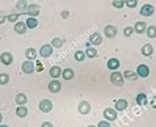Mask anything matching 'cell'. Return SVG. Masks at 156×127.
<instances>
[{
  "label": "cell",
  "mask_w": 156,
  "mask_h": 127,
  "mask_svg": "<svg viewBox=\"0 0 156 127\" xmlns=\"http://www.w3.org/2000/svg\"><path fill=\"white\" fill-rule=\"evenodd\" d=\"M151 106L154 109H156V96H154V97L151 98Z\"/></svg>",
  "instance_id": "cell-41"
},
{
  "label": "cell",
  "mask_w": 156,
  "mask_h": 127,
  "mask_svg": "<svg viewBox=\"0 0 156 127\" xmlns=\"http://www.w3.org/2000/svg\"><path fill=\"white\" fill-rule=\"evenodd\" d=\"M97 127H112V126H110V123H109V121H101V122L98 123Z\"/></svg>",
  "instance_id": "cell-37"
},
{
  "label": "cell",
  "mask_w": 156,
  "mask_h": 127,
  "mask_svg": "<svg viewBox=\"0 0 156 127\" xmlns=\"http://www.w3.org/2000/svg\"><path fill=\"white\" fill-rule=\"evenodd\" d=\"M136 75H138V77L147 79L150 76V67L147 64H139L136 68Z\"/></svg>",
  "instance_id": "cell-4"
},
{
  "label": "cell",
  "mask_w": 156,
  "mask_h": 127,
  "mask_svg": "<svg viewBox=\"0 0 156 127\" xmlns=\"http://www.w3.org/2000/svg\"><path fill=\"white\" fill-rule=\"evenodd\" d=\"M134 33V28L133 26H126V28L123 29V36L125 37H131Z\"/></svg>",
  "instance_id": "cell-35"
},
{
  "label": "cell",
  "mask_w": 156,
  "mask_h": 127,
  "mask_svg": "<svg viewBox=\"0 0 156 127\" xmlns=\"http://www.w3.org/2000/svg\"><path fill=\"white\" fill-rule=\"evenodd\" d=\"M49 92H51V93H59L60 90H62V83L58 81L57 79H54L53 81L49 83Z\"/></svg>",
  "instance_id": "cell-8"
},
{
  "label": "cell",
  "mask_w": 156,
  "mask_h": 127,
  "mask_svg": "<svg viewBox=\"0 0 156 127\" xmlns=\"http://www.w3.org/2000/svg\"><path fill=\"white\" fill-rule=\"evenodd\" d=\"M41 127H54V126H53L51 122H43V123L41 125Z\"/></svg>",
  "instance_id": "cell-42"
},
{
  "label": "cell",
  "mask_w": 156,
  "mask_h": 127,
  "mask_svg": "<svg viewBox=\"0 0 156 127\" xmlns=\"http://www.w3.org/2000/svg\"><path fill=\"white\" fill-rule=\"evenodd\" d=\"M127 106H129V102H127V100H125V98H121L118 101H115V110L117 111L126 110Z\"/></svg>",
  "instance_id": "cell-17"
},
{
  "label": "cell",
  "mask_w": 156,
  "mask_h": 127,
  "mask_svg": "<svg viewBox=\"0 0 156 127\" xmlns=\"http://www.w3.org/2000/svg\"><path fill=\"white\" fill-rule=\"evenodd\" d=\"M21 69H23L24 73L30 75V73H33L36 71V63H33V60H25L23 65H21Z\"/></svg>",
  "instance_id": "cell-3"
},
{
  "label": "cell",
  "mask_w": 156,
  "mask_h": 127,
  "mask_svg": "<svg viewBox=\"0 0 156 127\" xmlns=\"http://www.w3.org/2000/svg\"><path fill=\"white\" fill-rule=\"evenodd\" d=\"M25 56H27L28 60H34L37 58V50L33 49V47H29V49H27V51H25Z\"/></svg>",
  "instance_id": "cell-22"
},
{
  "label": "cell",
  "mask_w": 156,
  "mask_h": 127,
  "mask_svg": "<svg viewBox=\"0 0 156 127\" xmlns=\"http://www.w3.org/2000/svg\"><path fill=\"white\" fill-rule=\"evenodd\" d=\"M2 121H3V114L0 113V123H2Z\"/></svg>",
  "instance_id": "cell-43"
},
{
  "label": "cell",
  "mask_w": 156,
  "mask_h": 127,
  "mask_svg": "<svg viewBox=\"0 0 156 127\" xmlns=\"http://www.w3.org/2000/svg\"><path fill=\"white\" fill-rule=\"evenodd\" d=\"M25 24H27V28H28V29H36L37 26H38V20L36 19V17L28 16L27 21H25Z\"/></svg>",
  "instance_id": "cell-21"
},
{
  "label": "cell",
  "mask_w": 156,
  "mask_h": 127,
  "mask_svg": "<svg viewBox=\"0 0 156 127\" xmlns=\"http://www.w3.org/2000/svg\"><path fill=\"white\" fill-rule=\"evenodd\" d=\"M20 15H23V13H12V15H8L7 16V21H9V23H15V21L19 20Z\"/></svg>",
  "instance_id": "cell-34"
},
{
  "label": "cell",
  "mask_w": 156,
  "mask_h": 127,
  "mask_svg": "<svg viewBox=\"0 0 156 127\" xmlns=\"http://www.w3.org/2000/svg\"><path fill=\"white\" fill-rule=\"evenodd\" d=\"M125 4L127 8H135L138 5V0H125Z\"/></svg>",
  "instance_id": "cell-36"
},
{
  "label": "cell",
  "mask_w": 156,
  "mask_h": 127,
  "mask_svg": "<svg viewBox=\"0 0 156 127\" xmlns=\"http://www.w3.org/2000/svg\"><path fill=\"white\" fill-rule=\"evenodd\" d=\"M25 13L30 17H37L41 13V7L38 5V4H30V5H28L27 12Z\"/></svg>",
  "instance_id": "cell-5"
},
{
  "label": "cell",
  "mask_w": 156,
  "mask_h": 127,
  "mask_svg": "<svg viewBox=\"0 0 156 127\" xmlns=\"http://www.w3.org/2000/svg\"><path fill=\"white\" fill-rule=\"evenodd\" d=\"M85 55L88 56V58L93 59V58H96V56H97V50L94 49V47L89 46V47H87V50H85Z\"/></svg>",
  "instance_id": "cell-29"
},
{
  "label": "cell",
  "mask_w": 156,
  "mask_h": 127,
  "mask_svg": "<svg viewBox=\"0 0 156 127\" xmlns=\"http://www.w3.org/2000/svg\"><path fill=\"white\" fill-rule=\"evenodd\" d=\"M16 8H17V11H20V13H25L27 12V8H28L27 0H19L16 4Z\"/></svg>",
  "instance_id": "cell-24"
},
{
  "label": "cell",
  "mask_w": 156,
  "mask_h": 127,
  "mask_svg": "<svg viewBox=\"0 0 156 127\" xmlns=\"http://www.w3.org/2000/svg\"><path fill=\"white\" fill-rule=\"evenodd\" d=\"M89 43L92 46H98V45H101L102 43V37L100 36L98 33H92L89 36Z\"/></svg>",
  "instance_id": "cell-13"
},
{
  "label": "cell",
  "mask_w": 156,
  "mask_h": 127,
  "mask_svg": "<svg viewBox=\"0 0 156 127\" xmlns=\"http://www.w3.org/2000/svg\"><path fill=\"white\" fill-rule=\"evenodd\" d=\"M88 127H96V126H92V125H90V126H88Z\"/></svg>",
  "instance_id": "cell-45"
},
{
  "label": "cell",
  "mask_w": 156,
  "mask_h": 127,
  "mask_svg": "<svg viewBox=\"0 0 156 127\" xmlns=\"http://www.w3.org/2000/svg\"><path fill=\"white\" fill-rule=\"evenodd\" d=\"M40 55L42 58H49L53 55V46L51 45H43L40 49Z\"/></svg>",
  "instance_id": "cell-11"
},
{
  "label": "cell",
  "mask_w": 156,
  "mask_h": 127,
  "mask_svg": "<svg viewBox=\"0 0 156 127\" xmlns=\"http://www.w3.org/2000/svg\"><path fill=\"white\" fill-rule=\"evenodd\" d=\"M49 73H50V76L53 79H58V77L62 76V68H60L59 65H53V67L50 68Z\"/></svg>",
  "instance_id": "cell-18"
},
{
  "label": "cell",
  "mask_w": 156,
  "mask_h": 127,
  "mask_svg": "<svg viewBox=\"0 0 156 127\" xmlns=\"http://www.w3.org/2000/svg\"><path fill=\"white\" fill-rule=\"evenodd\" d=\"M119 60L117 59V58H110L109 60H108V63H106V67L110 69V71H117V69L119 68Z\"/></svg>",
  "instance_id": "cell-14"
},
{
  "label": "cell",
  "mask_w": 156,
  "mask_h": 127,
  "mask_svg": "<svg viewBox=\"0 0 156 127\" xmlns=\"http://www.w3.org/2000/svg\"><path fill=\"white\" fill-rule=\"evenodd\" d=\"M27 24L24 23V21H17L15 24V32L17 34H25L27 33Z\"/></svg>",
  "instance_id": "cell-15"
},
{
  "label": "cell",
  "mask_w": 156,
  "mask_h": 127,
  "mask_svg": "<svg viewBox=\"0 0 156 127\" xmlns=\"http://www.w3.org/2000/svg\"><path fill=\"white\" fill-rule=\"evenodd\" d=\"M63 43H64V41L62 38H58V37H55V38H53L51 39V46L53 47H55V49H60V47L63 46Z\"/></svg>",
  "instance_id": "cell-31"
},
{
  "label": "cell",
  "mask_w": 156,
  "mask_h": 127,
  "mask_svg": "<svg viewBox=\"0 0 156 127\" xmlns=\"http://www.w3.org/2000/svg\"><path fill=\"white\" fill-rule=\"evenodd\" d=\"M53 108H54L53 102H51L50 100H47V98L42 100V101L38 104V109H40L42 113H50L51 110H53Z\"/></svg>",
  "instance_id": "cell-2"
},
{
  "label": "cell",
  "mask_w": 156,
  "mask_h": 127,
  "mask_svg": "<svg viewBox=\"0 0 156 127\" xmlns=\"http://www.w3.org/2000/svg\"><path fill=\"white\" fill-rule=\"evenodd\" d=\"M140 52H142L143 56H151V55H152V52H154L152 45H150V43H146V45H143Z\"/></svg>",
  "instance_id": "cell-19"
},
{
  "label": "cell",
  "mask_w": 156,
  "mask_h": 127,
  "mask_svg": "<svg viewBox=\"0 0 156 127\" xmlns=\"http://www.w3.org/2000/svg\"><path fill=\"white\" fill-rule=\"evenodd\" d=\"M136 104L140 105V106H146L148 104V100H147V94L144 93H139L136 96Z\"/></svg>",
  "instance_id": "cell-23"
},
{
  "label": "cell",
  "mask_w": 156,
  "mask_h": 127,
  "mask_svg": "<svg viewBox=\"0 0 156 127\" xmlns=\"http://www.w3.org/2000/svg\"><path fill=\"white\" fill-rule=\"evenodd\" d=\"M110 81H112V84H114V85H118V86L122 85L123 81H125L122 72L113 71V73H110Z\"/></svg>",
  "instance_id": "cell-1"
},
{
  "label": "cell",
  "mask_w": 156,
  "mask_h": 127,
  "mask_svg": "<svg viewBox=\"0 0 156 127\" xmlns=\"http://www.w3.org/2000/svg\"><path fill=\"white\" fill-rule=\"evenodd\" d=\"M77 110H79V113H80V114H83V115L89 114V111H90V105H89V102L81 101L79 105H77Z\"/></svg>",
  "instance_id": "cell-12"
},
{
  "label": "cell",
  "mask_w": 156,
  "mask_h": 127,
  "mask_svg": "<svg viewBox=\"0 0 156 127\" xmlns=\"http://www.w3.org/2000/svg\"><path fill=\"white\" fill-rule=\"evenodd\" d=\"M122 75H123V79H126V80H136L138 79L136 72H133V71H125L122 72Z\"/></svg>",
  "instance_id": "cell-28"
},
{
  "label": "cell",
  "mask_w": 156,
  "mask_h": 127,
  "mask_svg": "<svg viewBox=\"0 0 156 127\" xmlns=\"http://www.w3.org/2000/svg\"><path fill=\"white\" fill-rule=\"evenodd\" d=\"M9 81V75L8 73H0V85H5Z\"/></svg>",
  "instance_id": "cell-33"
},
{
  "label": "cell",
  "mask_w": 156,
  "mask_h": 127,
  "mask_svg": "<svg viewBox=\"0 0 156 127\" xmlns=\"http://www.w3.org/2000/svg\"><path fill=\"white\" fill-rule=\"evenodd\" d=\"M0 127H9V126H7V125H0Z\"/></svg>",
  "instance_id": "cell-44"
},
{
  "label": "cell",
  "mask_w": 156,
  "mask_h": 127,
  "mask_svg": "<svg viewBox=\"0 0 156 127\" xmlns=\"http://www.w3.org/2000/svg\"><path fill=\"white\" fill-rule=\"evenodd\" d=\"M5 21H7V16H5V15H3V13H2V15H0V25L4 24Z\"/></svg>",
  "instance_id": "cell-39"
},
{
  "label": "cell",
  "mask_w": 156,
  "mask_h": 127,
  "mask_svg": "<svg viewBox=\"0 0 156 127\" xmlns=\"http://www.w3.org/2000/svg\"><path fill=\"white\" fill-rule=\"evenodd\" d=\"M0 60L4 65H11L13 63V55L11 52H2L0 54Z\"/></svg>",
  "instance_id": "cell-10"
},
{
  "label": "cell",
  "mask_w": 156,
  "mask_h": 127,
  "mask_svg": "<svg viewBox=\"0 0 156 127\" xmlns=\"http://www.w3.org/2000/svg\"><path fill=\"white\" fill-rule=\"evenodd\" d=\"M117 33H118V30H117V26L114 25H106L104 28V34L108 38H114L117 36Z\"/></svg>",
  "instance_id": "cell-9"
},
{
  "label": "cell",
  "mask_w": 156,
  "mask_h": 127,
  "mask_svg": "<svg viewBox=\"0 0 156 127\" xmlns=\"http://www.w3.org/2000/svg\"><path fill=\"white\" fill-rule=\"evenodd\" d=\"M146 33H147V37H148V38H156V26L155 25L147 26Z\"/></svg>",
  "instance_id": "cell-27"
},
{
  "label": "cell",
  "mask_w": 156,
  "mask_h": 127,
  "mask_svg": "<svg viewBox=\"0 0 156 127\" xmlns=\"http://www.w3.org/2000/svg\"><path fill=\"white\" fill-rule=\"evenodd\" d=\"M60 16H62V19H67V17L70 16V12H68V11H63L62 13H60Z\"/></svg>",
  "instance_id": "cell-40"
},
{
  "label": "cell",
  "mask_w": 156,
  "mask_h": 127,
  "mask_svg": "<svg viewBox=\"0 0 156 127\" xmlns=\"http://www.w3.org/2000/svg\"><path fill=\"white\" fill-rule=\"evenodd\" d=\"M16 115L20 117V118H25L28 115V109L24 106V105H21V106H17L16 109Z\"/></svg>",
  "instance_id": "cell-26"
},
{
  "label": "cell",
  "mask_w": 156,
  "mask_h": 127,
  "mask_svg": "<svg viewBox=\"0 0 156 127\" xmlns=\"http://www.w3.org/2000/svg\"><path fill=\"white\" fill-rule=\"evenodd\" d=\"M62 76L64 80H72L73 77H75V71H73L72 68H64L62 71Z\"/></svg>",
  "instance_id": "cell-20"
},
{
  "label": "cell",
  "mask_w": 156,
  "mask_h": 127,
  "mask_svg": "<svg viewBox=\"0 0 156 127\" xmlns=\"http://www.w3.org/2000/svg\"><path fill=\"white\" fill-rule=\"evenodd\" d=\"M112 5H113L115 9H122L125 7V0H113V2H112Z\"/></svg>",
  "instance_id": "cell-32"
},
{
  "label": "cell",
  "mask_w": 156,
  "mask_h": 127,
  "mask_svg": "<svg viewBox=\"0 0 156 127\" xmlns=\"http://www.w3.org/2000/svg\"><path fill=\"white\" fill-rule=\"evenodd\" d=\"M154 13H155V7L152 4H144V5L140 8V15L144 17H151Z\"/></svg>",
  "instance_id": "cell-7"
},
{
  "label": "cell",
  "mask_w": 156,
  "mask_h": 127,
  "mask_svg": "<svg viewBox=\"0 0 156 127\" xmlns=\"http://www.w3.org/2000/svg\"><path fill=\"white\" fill-rule=\"evenodd\" d=\"M147 29V24L144 21H136L135 25H134V32H136L138 34H143Z\"/></svg>",
  "instance_id": "cell-16"
},
{
  "label": "cell",
  "mask_w": 156,
  "mask_h": 127,
  "mask_svg": "<svg viewBox=\"0 0 156 127\" xmlns=\"http://www.w3.org/2000/svg\"><path fill=\"white\" fill-rule=\"evenodd\" d=\"M37 64V67H36V71H38V72H41V71H43V65L40 63V62H37L36 63Z\"/></svg>",
  "instance_id": "cell-38"
},
{
  "label": "cell",
  "mask_w": 156,
  "mask_h": 127,
  "mask_svg": "<svg viewBox=\"0 0 156 127\" xmlns=\"http://www.w3.org/2000/svg\"><path fill=\"white\" fill-rule=\"evenodd\" d=\"M16 104L19 105V106H21V105H25L28 101V97H27V94H24V93H19V94H16Z\"/></svg>",
  "instance_id": "cell-25"
},
{
  "label": "cell",
  "mask_w": 156,
  "mask_h": 127,
  "mask_svg": "<svg viewBox=\"0 0 156 127\" xmlns=\"http://www.w3.org/2000/svg\"><path fill=\"white\" fill-rule=\"evenodd\" d=\"M73 58H75L76 62H84V59L87 58V55H85V52H84V51L77 50L75 54H73Z\"/></svg>",
  "instance_id": "cell-30"
},
{
  "label": "cell",
  "mask_w": 156,
  "mask_h": 127,
  "mask_svg": "<svg viewBox=\"0 0 156 127\" xmlns=\"http://www.w3.org/2000/svg\"><path fill=\"white\" fill-rule=\"evenodd\" d=\"M104 117H105L106 121L109 122H113L117 119V117H118V114H117V110L113 108H106L105 110H104Z\"/></svg>",
  "instance_id": "cell-6"
}]
</instances>
